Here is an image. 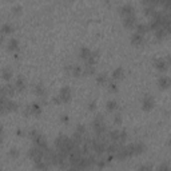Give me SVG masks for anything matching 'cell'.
Segmentation results:
<instances>
[{"mask_svg": "<svg viewBox=\"0 0 171 171\" xmlns=\"http://www.w3.org/2000/svg\"><path fill=\"white\" fill-rule=\"evenodd\" d=\"M84 74L86 75H94L95 74V67H94V66H86Z\"/></svg>", "mask_w": 171, "mask_h": 171, "instance_id": "27", "label": "cell"}, {"mask_svg": "<svg viewBox=\"0 0 171 171\" xmlns=\"http://www.w3.org/2000/svg\"><path fill=\"white\" fill-rule=\"evenodd\" d=\"M170 169V166H167V165H160L159 166V170H169Z\"/></svg>", "mask_w": 171, "mask_h": 171, "instance_id": "34", "label": "cell"}, {"mask_svg": "<svg viewBox=\"0 0 171 171\" xmlns=\"http://www.w3.org/2000/svg\"><path fill=\"white\" fill-rule=\"evenodd\" d=\"M95 107H96V103L95 102H90L88 103V109L90 110H95Z\"/></svg>", "mask_w": 171, "mask_h": 171, "instance_id": "32", "label": "cell"}, {"mask_svg": "<svg viewBox=\"0 0 171 171\" xmlns=\"http://www.w3.org/2000/svg\"><path fill=\"white\" fill-rule=\"evenodd\" d=\"M123 26L126 27V28H131V27L137 26V16H135V13L134 15L123 17Z\"/></svg>", "mask_w": 171, "mask_h": 171, "instance_id": "7", "label": "cell"}, {"mask_svg": "<svg viewBox=\"0 0 171 171\" xmlns=\"http://www.w3.org/2000/svg\"><path fill=\"white\" fill-rule=\"evenodd\" d=\"M8 50L12 52H17L19 51V41L16 39H9L8 40Z\"/></svg>", "mask_w": 171, "mask_h": 171, "instance_id": "13", "label": "cell"}, {"mask_svg": "<svg viewBox=\"0 0 171 171\" xmlns=\"http://www.w3.org/2000/svg\"><path fill=\"white\" fill-rule=\"evenodd\" d=\"M92 128H94V131L96 132V135H100V134H103V132L106 131V124H104V122H103V115L99 114L95 119H94Z\"/></svg>", "mask_w": 171, "mask_h": 171, "instance_id": "1", "label": "cell"}, {"mask_svg": "<svg viewBox=\"0 0 171 171\" xmlns=\"http://www.w3.org/2000/svg\"><path fill=\"white\" fill-rule=\"evenodd\" d=\"M148 30H150V27L148 26H146V24H137V32L139 34H142V35H144L146 32H148Z\"/></svg>", "mask_w": 171, "mask_h": 171, "instance_id": "22", "label": "cell"}, {"mask_svg": "<svg viewBox=\"0 0 171 171\" xmlns=\"http://www.w3.org/2000/svg\"><path fill=\"white\" fill-rule=\"evenodd\" d=\"M109 88L111 90V91H118V86H116V83H115V82L109 83Z\"/></svg>", "mask_w": 171, "mask_h": 171, "instance_id": "29", "label": "cell"}, {"mask_svg": "<svg viewBox=\"0 0 171 171\" xmlns=\"http://www.w3.org/2000/svg\"><path fill=\"white\" fill-rule=\"evenodd\" d=\"M76 131L82 132V134H86V127L83 124H78V127H76Z\"/></svg>", "mask_w": 171, "mask_h": 171, "instance_id": "30", "label": "cell"}, {"mask_svg": "<svg viewBox=\"0 0 171 171\" xmlns=\"http://www.w3.org/2000/svg\"><path fill=\"white\" fill-rule=\"evenodd\" d=\"M16 134H17V135H23V131H20V130H17V131H16Z\"/></svg>", "mask_w": 171, "mask_h": 171, "instance_id": "37", "label": "cell"}, {"mask_svg": "<svg viewBox=\"0 0 171 171\" xmlns=\"http://www.w3.org/2000/svg\"><path fill=\"white\" fill-rule=\"evenodd\" d=\"M71 96H72V94H71V88H69L68 86H64L63 88L60 90V92H59V98L62 99V103H67L71 100Z\"/></svg>", "mask_w": 171, "mask_h": 171, "instance_id": "4", "label": "cell"}, {"mask_svg": "<svg viewBox=\"0 0 171 171\" xmlns=\"http://www.w3.org/2000/svg\"><path fill=\"white\" fill-rule=\"evenodd\" d=\"M8 154L11 158H17V156H19V151H17L16 148H11V151H9Z\"/></svg>", "mask_w": 171, "mask_h": 171, "instance_id": "28", "label": "cell"}, {"mask_svg": "<svg viewBox=\"0 0 171 171\" xmlns=\"http://www.w3.org/2000/svg\"><path fill=\"white\" fill-rule=\"evenodd\" d=\"M12 11H13V13H19L20 11H22V7H20V5H15L12 8Z\"/></svg>", "mask_w": 171, "mask_h": 171, "instance_id": "31", "label": "cell"}, {"mask_svg": "<svg viewBox=\"0 0 171 171\" xmlns=\"http://www.w3.org/2000/svg\"><path fill=\"white\" fill-rule=\"evenodd\" d=\"M34 92H35V95H37V96H44L46 95V88L41 84H36L34 87Z\"/></svg>", "mask_w": 171, "mask_h": 171, "instance_id": "15", "label": "cell"}, {"mask_svg": "<svg viewBox=\"0 0 171 171\" xmlns=\"http://www.w3.org/2000/svg\"><path fill=\"white\" fill-rule=\"evenodd\" d=\"M2 74H3V78H4L5 80H9L11 79V76H12V71H11V68L9 67H5V68L2 69Z\"/></svg>", "mask_w": 171, "mask_h": 171, "instance_id": "25", "label": "cell"}, {"mask_svg": "<svg viewBox=\"0 0 171 171\" xmlns=\"http://www.w3.org/2000/svg\"><path fill=\"white\" fill-rule=\"evenodd\" d=\"M123 74H124L123 67H118V68H115V69H114V72H112V79H114V80L120 79L122 76H123Z\"/></svg>", "mask_w": 171, "mask_h": 171, "instance_id": "16", "label": "cell"}, {"mask_svg": "<svg viewBox=\"0 0 171 171\" xmlns=\"http://www.w3.org/2000/svg\"><path fill=\"white\" fill-rule=\"evenodd\" d=\"M109 137H110V139L112 142H118V141H119V138H120V131H118V130L110 131L109 132Z\"/></svg>", "mask_w": 171, "mask_h": 171, "instance_id": "21", "label": "cell"}, {"mask_svg": "<svg viewBox=\"0 0 171 171\" xmlns=\"http://www.w3.org/2000/svg\"><path fill=\"white\" fill-rule=\"evenodd\" d=\"M60 120L64 122V123H67V122H68V115H62V116H60Z\"/></svg>", "mask_w": 171, "mask_h": 171, "instance_id": "33", "label": "cell"}, {"mask_svg": "<svg viewBox=\"0 0 171 171\" xmlns=\"http://www.w3.org/2000/svg\"><path fill=\"white\" fill-rule=\"evenodd\" d=\"M15 87L17 91H22V90L26 88V80H24L23 78H17L16 82H15Z\"/></svg>", "mask_w": 171, "mask_h": 171, "instance_id": "17", "label": "cell"}, {"mask_svg": "<svg viewBox=\"0 0 171 171\" xmlns=\"http://www.w3.org/2000/svg\"><path fill=\"white\" fill-rule=\"evenodd\" d=\"M132 146H134V156L144 152V150H146V146L143 144L142 142L141 143H132Z\"/></svg>", "mask_w": 171, "mask_h": 171, "instance_id": "11", "label": "cell"}, {"mask_svg": "<svg viewBox=\"0 0 171 171\" xmlns=\"http://www.w3.org/2000/svg\"><path fill=\"white\" fill-rule=\"evenodd\" d=\"M12 32H13V26H11V24H8V23H5V24H3L2 26V34L9 35Z\"/></svg>", "mask_w": 171, "mask_h": 171, "instance_id": "18", "label": "cell"}, {"mask_svg": "<svg viewBox=\"0 0 171 171\" xmlns=\"http://www.w3.org/2000/svg\"><path fill=\"white\" fill-rule=\"evenodd\" d=\"M91 143H92V148H94V151L96 152V155H102V154L106 152L107 147H106V144H104V143L96 141V139H95V141H92Z\"/></svg>", "mask_w": 171, "mask_h": 171, "instance_id": "5", "label": "cell"}, {"mask_svg": "<svg viewBox=\"0 0 171 171\" xmlns=\"http://www.w3.org/2000/svg\"><path fill=\"white\" fill-rule=\"evenodd\" d=\"M130 40H131V43L134 44V46H139V44H142V43H143L144 37H143V35H142V34H139V32H134V34L131 35Z\"/></svg>", "mask_w": 171, "mask_h": 171, "instance_id": "10", "label": "cell"}, {"mask_svg": "<svg viewBox=\"0 0 171 171\" xmlns=\"http://www.w3.org/2000/svg\"><path fill=\"white\" fill-rule=\"evenodd\" d=\"M119 13L122 16H130V15H134L135 13V9H134V7H132L131 4H124V5H122L120 8H119Z\"/></svg>", "mask_w": 171, "mask_h": 171, "instance_id": "6", "label": "cell"}, {"mask_svg": "<svg viewBox=\"0 0 171 171\" xmlns=\"http://www.w3.org/2000/svg\"><path fill=\"white\" fill-rule=\"evenodd\" d=\"M30 112L32 114V115H40V112H41V107H40V104L32 103V104L30 106Z\"/></svg>", "mask_w": 171, "mask_h": 171, "instance_id": "14", "label": "cell"}, {"mask_svg": "<svg viewBox=\"0 0 171 171\" xmlns=\"http://www.w3.org/2000/svg\"><path fill=\"white\" fill-rule=\"evenodd\" d=\"M169 146H170V147H171V138H170V141H169Z\"/></svg>", "mask_w": 171, "mask_h": 171, "instance_id": "38", "label": "cell"}, {"mask_svg": "<svg viewBox=\"0 0 171 171\" xmlns=\"http://www.w3.org/2000/svg\"><path fill=\"white\" fill-rule=\"evenodd\" d=\"M72 75L74 76H80L83 74V68L80 67V66H72Z\"/></svg>", "mask_w": 171, "mask_h": 171, "instance_id": "26", "label": "cell"}, {"mask_svg": "<svg viewBox=\"0 0 171 171\" xmlns=\"http://www.w3.org/2000/svg\"><path fill=\"white\" fill-rule=\"evenodd\" d=\"M166 60H167V63H169V64H171V55H170V56H167Z\"/></svg>", "mask_w": 171, "mask_h": 171, "instance_id": "36", "label": "cell"}, {"mask_svg": "<svg viewBox=\"0 0 171 171\" xmlns=\"http://www.w3.org/2000/svg\"><path fill=\"white\" fill-rule=\"evenodd\" d=\"M107 75L106 74H99V75H96V83L98 84H100V86H103V84H107Z\"/></svg>", "mask_w": 171, "mask_h": 171, "instance_id": "19", "label": "cell"}, {"mask_svg": "<svg viewBox=\"0 0 171 171\" xmlns=\"http://www.w3.org/2000/svg\"><path fill=\"white\" fill-rule=\"evenodd\" d=\"M155 106V100L150 94H146L142 98V109L144 111H150L152 110V107Z\"/></svg>", "mask_w": 171, "mask_h": 171, "instance_id": "2", "label": "cell"}, {"mask_svg": "<svg viewBox=\"0 0 171 171\" xmlns=\"http://www.w3.org/2000/svg\"><path fill=\"white\" fill-rule=\"evenodd\" d=\"M158 86L160 88H169L171 86V79L167 75H160L158 79Z\"/></svg>", "mask_w": 171, "mask_h": 171, "instance_id": "9", "label": "cell"}, {"mask_svg": "<svg viewBox=\"0 0 171 171\" xmlns=\"http://www.w3.org/2000/svg\"><path fill=\"white\" fill-rule=\"evenodd\" d=\"M35 167H36L37 170H47L48 167H50V165L41 159V160H39V162H35Z\"/></svg>", "mask_w": 171, "mask_h": 171, "instance_id": "23", "label": "cell"}, {"mask_svg": "<svg viewBox=\"0 0 171 171\" xmlns=\"http://www.w3.org/2000/svg\"><path fill=\"white\" fill-rule=\"evenodd\" d=\"M32 141H34V144H35V146H37L39 148L44 150V151H47V150H48V143H47L46 138H44L43 135L37 134L36 137H35V138L32 139Z\"/></svg>", "mask_w": 171, "mask_h": 171, "instance_id": "3", "label": "cell"}, {"mask_svg": "<svg viewBox=\"0 0 171 171\" xmlns=\"http://www.w3.org/2000/svg\"><path fill=\"white\" fill-rule=\"evenodd\" d=\"M120 122H122L120 115H116V116H115V123H120Z\"/></svg>", "mask_w": 171, "mask_h": 171, "instance_id": "35", "label": "cell"}, {"mask_svg": "<svg viewBox=\"0 0 171 171\" xmlns=\"http://www.w3.org/2000/svg\"><path fill=\"white\" fill-rule=\"evenodd\" d=\"M167 35V31L163 28V27H160V28L158 30H155V36H156V39H163Z\"/></svg>", "mask_w": 171, "mask_h": 171, "instance_id": "24", "label": "cell"}, {"mask_svg": "<svg viewBox=\"0 0 171 171\" xmlns=\"http://www.w3.org/2000/svg\"><path fill=\"white\" fill-rule=\"evenodd\" d=\"M154 66L159 69L160 72H165L167 68H169V63H167L166 59H155L154 60Z\"/></svg>", "mask_w": 171, "mask_h": 171, "instance_id": "8", "label": "cell"}, {"mask_svg": "<svg viewBox=\"0 0 171 171\" xmlns=\"http://www.w3.org/2000/svg\"><path fill=\"white\" fill-rule=\"evenodd\" d=\"M106 107H107V110L109 111H115V110H118L119 104H118L116 100H109L107 104H106Z\"/></svg>", "mask_w": 171, "mask_h": 171, "instance_id": "20", "label": "cell"}, {"mask_svg": "<svg viewBox=\"0 0 171 171\" xmlns=\"http://www.w3.org/2000/svg\"><path fill=\"white\" fill-rule=\"evenodd\" d=\"M92 52H94V51H91L88 47H82V48H80V51H79V54H80V58H82L83 60H86L87 58L91 56Z\"/></svg>", "mask_w": 171, "mask_h": 171, "instance_id": "12", "label": "cell"}]
</instances>
